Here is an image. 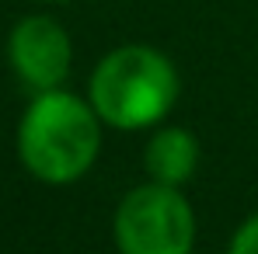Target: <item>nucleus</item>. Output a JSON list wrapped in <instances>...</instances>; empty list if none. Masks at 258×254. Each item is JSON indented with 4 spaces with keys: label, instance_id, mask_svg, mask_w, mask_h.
I'll use <instances>...</instances> for the list:
<instances>
[{
    "label": "nucleus",
    "instance_id": "f257e3e1",
    "mask_svg": "<svg viewBox=\"0 0 258 254\" xmlns=\"http://www.w3.org/2000/svg\"><path fill=\"white\" fill-rule=\"evenodd\" d=\"M101 146L98 112L59 87L39 91L18 129L21 164L45 185H70L84 174Z\"/></svg>",
    "mask_w": 258,
    "mask_h": 254
},
{
    "label": "nucleus",
    "instance_id": "f03ea898",
    "mask_svg": "<svg viewBox=\"0 0 258 254\" xmlns=\"http://www.w3.org/2000/svg\"><path fill=\"white\" fill-rule=\"evenodd\" d=\"M178 98L171 59L150 45H122L108 52L91 77V108L115 129H143L161 122Z\"/></svg>",
    "mask_w": 258,
    "mask_h": 254
},
{
    "label": "nucleus",
    "instance_id": "7ed1b4c3",
    "mask_svg": "<svg viewBox=\"0 0 258 254\" xmlns=\"http://www.w3.org/2000/svg\"><path fill=\"white\" fill-rule=\"evenodd\" d=\"M115 244L122 254H188L196 216L171 185H140L115 212Z\"/></svg>",
    "mask_w": 258,
    "mask_h": 254
},
{
    "label": "nucleus",
    "instance_id": "39448f33",
    "mask_svg": "<svg viewBox=\"0 0 258 254\" xmlns=\"http://www.w3.org/2000/svg\"><path fill=\"white\" fill-rule=\"evenodd\" d=\"M147 174L157 181V185H185L192 178V171L199 164V143L188 129H161L150 143H147Z\"/></svg>",
    "mask_w": 258,
    "mask_h": 254
},
{
    "label": "nucleus",
    "instance_id": "423d86ee",
    "mask_svg": "<svg viewBox=\"0 0 258 254\" xmlns=\"http://www.w3.org/2000/svg\"><path fill=\"white\" fill-rule=\"evenodd\" d=\"M230 254H258V216L244 219L230 240Z\"/></svg>",
    "mask_w": 258,
    "mask_h": 254
},
{
    "label": "nucleus",
    "instance_id": "0eeeda50",
    "mask_svg": "<svg viewBox=\"0 0 258 254\" xmlns=\"http://www.w3.org/2000/svg\"><path fill=\"white\" fill-rule=\"evenodd\" d=\"M45 4H70V0H45Z\"/></svg>",
    "mask_w": 258,
    "mask_h": 254
},
{
    "label": "nucleus",
    "instance_id": "20e7f679",
    "mask_svg": "<svg viewBox=\"0 0 258 254\" xmlns=\"http://www.w3.org/2000/svg\"><path fill=\"white\" fill-rule=\"evenodd\" d=\"M7 56L14 73L35 91H52L70 73V35L67 28L49 14H28L11 28Z\"/></svg>",
    "mask_w": 258,
    "mask_h": 254
}]
</instances>
